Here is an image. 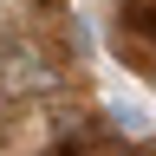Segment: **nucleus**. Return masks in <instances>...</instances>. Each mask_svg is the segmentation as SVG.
<instances>
[{
    "label": "nucleus",
    "mask_w": 156,
    "mask_h": 156,
    "mask_svg": "<svg viewBox=\"0 0 156 156\" xmlns=\"http://www.w3.org/2000/svg\"><path fill=\"white\" fill-rule=\"evenodd\" d=\"M46 85H52L46 58L33 46H20V39H0V91H46Z\"/></svg>",
    "instance_id": "1"
}]
</instances>
